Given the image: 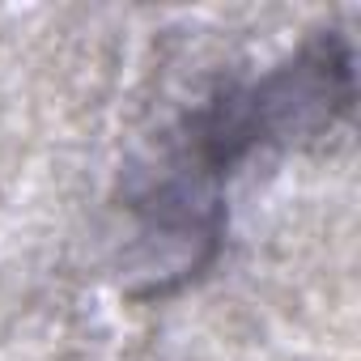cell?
Returning a JSON list of instances; mask_svg holds the SVG:
<instances>
[{
	"mask_svg": "<svg viewBox=\"0 0 361 361\" xmlns=\"http://www.w3.org/2000/svg\"><path fill=\"white\" fill-rule=\"evenodd\" d=\"M353 111V47L340 30L306 39L259 77L213 90L178 123L170 153L128 192L136 251L123 272L136 298H166L200 276L226 238V178L268 149L331 132Z\"/></svg>",
	"mask_w": 361,
	"mask_h": 361,
	"instance_id": "1",
	"label": "cell"
}]
</instances>
